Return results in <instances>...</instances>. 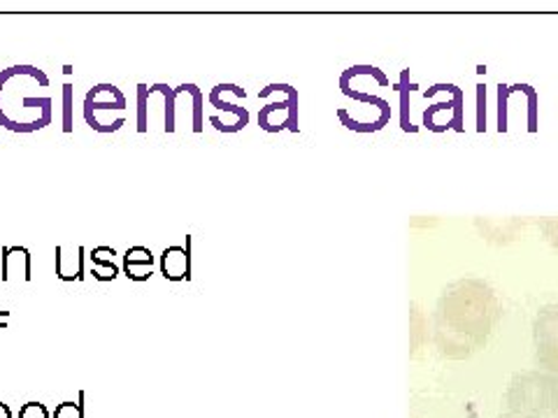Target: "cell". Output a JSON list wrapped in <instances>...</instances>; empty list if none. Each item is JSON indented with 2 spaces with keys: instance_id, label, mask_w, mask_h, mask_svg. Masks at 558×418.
Instances as JSON below:
<instances>
[{
  "instance_id": "6da1fadb",
  "label": "cell",
  "mask_w": 558,
  "mask_h": 418,
  "mask_svg": "<svg viewBox=\"0 0 558 418\" xmlns=\"http://www.w3.org/2000/svg\"><path fill=\"white\" fill-rule=\"evenodd\" d=\"M502 317L496 291L482 279L451 282L433 314V342L440 356L465 360L486 346Z\"/></svg>"
},
{
  "instance_id": "7a4b0ae2",
  "label": "cell",
  "mask_w": 558,
  "mask_h": 418,
  "mask_svg": "<svg viewBox=\"0 0 558 418\" xmlns=\"http://www.w3.org/2000/svg\"><path fill=\"white\" fill-rule=\"evenodd\" d=\"M54 119L49 77L35 65H12L0 73V126L10 133H38Z\"/></svg>"
},
{
  "instance_id": "3957f363",
  "label": "cell",
  "mask_w": 558,
  "mask_h": 418,
  "mask_svg": "<svg viewBox=\"0 0 558 418\" xmlns=\"http://www.w3.org/2000/svg\"><path fill=\"white\" fill-rule=\"evenodd\" d=\"M505 405L510 418H558V381L539 370L514 374Z\"/></svg>"
},
{
  "instance_id": "277c9868",
  "label": "cell",
  "mask_w": 558,
  "mask_h": 418,
  "mask_svg": "<svg viewBox=\"0 0 558 418\" xmlns=\"http://www.w3.org/2000/svg\"><path fill=\"white\" fill-rule=\"evenodd\" d=\"M129 100L114 84H96L84 96V121L96 133L110 135L126 124Z\"/></svg>"
},
{
  "instance_id": "5b68a950",
  "label": "cell",
  "mask_w": 558,
  "mask_h": 418,
  "mask_svg": "<svg viewBox=\"0 0 558 418\" xmlns=\"http://www.w3.org/2000/svg\"><path fill=\"white\" fill-rule=\"evenodd\" d=\"M149 91L163 96L166 100V133H174L178 131V116L184 114L186 116V126L191 128V133H203V104L205 98L201 94V89L196 84H182L178 89H170L168 84H151Z\"/></svg>"
},
{
  "instance_id": "8992f818",
  "label": "cell",
  "mask_w": 558,
  "mask_h": 418,
  "mask_svg": "<svg viewBox=\"0 0 558 418\" xmlns=\"http://www.w3.org/2000/svg\"><path fill=\"white\" fill-rule=\"evenodd\" d=\"M533 348L539 372L558 381V305H545L533 321Z\"/></svg>"
},
{
  "instance_id": "52a82bcc",
  "label": "cell",
  "mask_w": 558,
  "mask_h": 418,
  "mask_svg": "<svg viewBox=\"0 0 558 418\" xmlns=\"http://www.w3.org/2000/svg\"><path fill=\"white\" fill-rule=\"evenodd\" d=\"M272 91L279 94V100L268 102L258 112V124L266 133L279 131H299V94L291 84H270Z\"/></svg>"
},
{
  "instance_id": "ba28073f",
  "label": "cell",
  "mask_w": 558,
  "mask_h": 418,
  "mask_svg": "<svg viewBox=\"0 0 558 418\" xmlns=\"http://www.w3.org/2000/svg\"><path fill=\"white\" fill-rule=\"evenodd\" d=\"M209 104L215 110L223 112V116H209V124H213L219 133H238L250 124V112L244 108H238L235 102H229L221 91V84H217L213 91H209Z\"/></svg>"
},
{
  "instance_id": "9c48e42d",
  "label": "cell",
  "mask_w": 558,
  "mask_h": 418,
  "mask_svg": "<svg viewBox=\"0 0 558 418\" xmlns=\"http://www.w3.org/2000/svg\"><path fill=\"white\" fill-rule=\"evenodd\" d=\"M12 276H22L24 282L28 284L33 279V258L31 251L26 247H3L0 251V282H10Z\"/></svg>"
},
{
  "instance_id": "30bf717a",
  "label": "cell",
  "mask_w": 558,
  "mask_h": 418,
  "mask_svg": "<svg viewBox=\"0 0 558 418\" xmlns=\"http://www.w3.org/2000/svg\"><path fill=\"white\" fill-rule=\"evenodd\" d=\"M161 274L168 279V282H189L191 279V247L186 239V247H180V244H172V247H166L161 254Z\"/></svg>"
},
{
  "instance_id": "8fae6325",
  "label": "cell",
  "mask_w": 558,
  "mask_h": 418,
  "mask_svg": "<svg viewBox=\"0 0 558 418\" xmlns=\"http://www.w3.org/2000/svg\"><path fill=\"white\" fill-rule=\"evenodd\" d=\"M84 247H57V276L61 282H84Z\"/></svg>"
},
{
  "instance_id": "7c38bea8",
  "label": "cell",
  "mask_w": 558,
  "mask_h": 418,
  "mask_svg": "<svg viewBox=\"0 0 558 418\" xmlns=\"http://www.w3.org/2000/svg\"><path fill=\"white\" fill-rule=\"evenodd\" d=\"M124 274L131 282H149L154 274V254L147 247H129L124 254Z\"/></svg>"
},
{
  "instance_id": "4fadbf2b",
  "label": "cell",
  "mask_w": 558,
  "mask_h": 418,
  "mask_svg": "<svg viewBox=\"0 0 558 418\" xmlns=\"http://www.w3.org/2000/svg\"><path fill=\"white\" fill-rule=\"evenodd\" d=\"M114 247H96L89 251L92 258V274L96 282H114L119 276V266L114 263Z\"/></svg>"
},
{
  "instance_id": "5bb4252c",
  "label": "cell",
  "mask_w": 558,
  "mask_h": 418,
  "mask_svg": "<svg viewBox=\"0 0 558 418\" xmlns=\"http://www.w3.org/2000/svg\"><path fill=\"white\" fill-rule=\"evenodd\" d=\"M477 229H480V233L486 239H492V242H510V239H514L517 231L523 229V221L519 223V221L510 219L508 225H500L496 221H477Z\"/></svg>"
},
{
  "instance_id": "9a60e30c",
  "label": "cell",
  "mask_w": 558,
  "mask_h": 418,
  "mask_svg": "<svg viewBox=\"0 0 558 418\" xmlns=\"http://www.w3.org/2000/svg\"><path fill=\"white\" fill-rule=\"evenodd\" d=\"M410 309H412L410 311V328H412L410 344H412V354H416L418 346H422L428 340V333H424L428 325H426V319H424L422 309H418L416 305H410Z\"/></svg>"
},
{
  "instance_id": "2e32d148",
  "label": "cell",
  "mask_w": 558,
  "mask_h": 418,
  "mask_svg": "<svg viewBox=\"0 0 558 418\" xmlns=\"http://www.w3.org/2000/svg\"><path fill=\"white\" fill-rule=\"evenodd\" d=\"M149 126V86L137 84V133H147Z\"/></svg>"
},
{
  "instance_id": "e0dca14e",
  "label": "cell",
  "mask_w": 558,
  "mask_h": 418,
  "mask_svg": "<svg viewBox=\"0 0 558 418\" xmlns=\"http://www.w3.org/2000/svg\"><path fill=\"white\" fill-rule=\"evenodd\" d=\"M73 84L70 82H65L63 84V133L65 135H70L73 133V126H75V121H73Z\"/></svg>"
},
{
  "instance_id": "ac0fdd59",
  "label": "cell",
  "mask_w": 558,
  "mask_h": 418,
  "mask_svg": "<svg viewBox=\"0 0 558 418\" xmlns=\"http://www.w3.org/2000/svg\"><path fill=\"white\" fill-rule=\"evenodd\" d=\"M51 418H84V393H80L77 403H73V399L61 403L54 414H51Z\"/></svg>"
},
{
  "instance_id": "d6986e66",
  "label": "cell",
  "mask_w": 558,
  "mask_h": 418,
  "mask_svg": "<svg viewBox=\"0 0 558 418\" xmlns=\"http://www.w3.org/2000/svg\"><path fill=\"white\" fill-rule=\"evenodd\" d=\"M539 231H543L545 239L551 244V247L558 251V217H547L537 221Z\"/></svg>"
},
{
  "instance_id": "ffe728a7",
  "label": "cell",
  "mask_w": 558,
  "mask_h": 418,
  "mask_svg": "<svg viewBox=\"0 0 558 418\" xmlns=\"http://www.w3.org/2000/svg\"><path fill=\"white\" fill-rule=\"evenodd\" d=\"M20 418H51V416L43 403H26L20 409Z\"/></svg>"
},
{
  "instance_id": "44dd1931",
  "label": "cell",
  "mask_w": 558,
  "mask_h": 418,
  "mask_svg": "<svg viewBox=\"0 0 558 418\" xmlns=\"http://www.w3.org/2000/svg\"><path fill=\"white\" fill-rule=\"evenodd\" d=\"M10 321V311H0V333H3L5 325Z\"/></svg>"
},
{
  "instance_id": "7402d4cb",
  "label": "cell",
  "mask_w": 558,
  "mask_h": 418,
  "mask_svg": "<svg viewBox=\"0 0 558 418\" xmlns=\"http://www.w3.org/2000/svg\"><path fill=\"white\" fill-rule=\"evenodd\" d=\"M0 418H12V409L5 403H0Z\"/></svg>"
},
{
  "instance_id": "603a6c76",
  "label": "cell",
  "mask_w": 558,
  "mask_h": 418,
  "mask_svg": "<svg viewBox=\"0 0 558 418\" xmlns=\"http://www.w3.org/2000/svg\"><path fill=\"white\" fill-rule=\"evenodd\" d=\"M502 418H510V416H502Z\"/></svg>"
}]
</instances>
